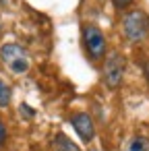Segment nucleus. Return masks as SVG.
Returning a JSON list of instances; mask_svg holds the SVG:
<instances>
[{"label": "nucleus", "mask_w": 149, "mask_h": 151, "mask_svg": "<svg viewBox=\"0 0 149 151\" xmlns=\"http://www.w3.org/2000/svg\"><path fill=\"white\" fill-rule=\"evenodd\" d=\"M112 2H114V6H116L118 11H122V9H126V6L132 2V0H112Z\"/></svg>", "instance_id": "nucleus-9"}, {"label": "nucleus", "mask_w": 149, "mask_h": 151, "mask_svg": "<svg viewBox=\"0 0 149 151\" xmlns=\"http://www.w3.org/2000/svg\"><path fill=\"white\" fill-rule=\"evenodd\" d=\"M122 29L130 42H139L149 31V17L145 15V11H130L122 19Z\"/></svg>", "instance_id": "nucleus-2"}, {"label": "nucleus", "mask_w": 149, "mask_h": 151, "mask_svg": "<svg viewBox=\"0 0 149 151\" xmlns=\"http://www.w3.org/2000/svg\"><path fill=\"white\" fill-rule=\"evenodd\" d=\"M4 141H6V126H4L2 120H0V147L4 145Z\"/></svg>", "instance_id": "nucleus-10"}, {"label": "nucleus", "mask_w": 149, "mask_h": 151, "mask_svg": "<svg viewBox=\"0 0 149 151\" xmlns=\"http://www.w3.org/2000/svg\"><path fill=\"white\" fill-rule=\"evenodd\" d=\"M0 60H2L4 66L15 75H23L31 66V56L19 44H4L0 48Z\"/></svg>", "instance_id": "nucleus-1"}, {"label": "nucleus", "mask_w": 149, "mask_h": 151, "mask_svg": "<svg viewBox=\"0 0 149 151\" xmlns=\"http://www.w3.org/2000/svg\"><path fill=\"white\" fill-rule=\"evenodd\" d=\"M124 151H149V139L147 137H132L128 143H126V147H124Z\"/></svg>", "instance_id": "nucleus-7"}, {"label": "nucleus", "mask_w": 149, "mask_h": 151, "mask_svg": "<svg viewBox=\"0 0 149 151\" xmlns=\"http://www.w3.org/2000/svg\"><path fill=\"white\" fill-rule=\"evenodd\" d=\"M83 42H85L87 54L93 60L104 58V54H106V37L95 25H83Z\"/></svg>", "instance_id": "nucleus-4"}, {"label": "nucleus", "mask_w": 149, "mask_h": 151, "mask_svg": "<svg viewBox=\"0 0 149 151\" xmlns=\"http://www.w3.org/2000/svg\"><path fill=\"white\" fill-rule=\"evenodd\" d=\"M124 68H126V58L120 52H112L106 62H104V83L110 89H116L122 83L124 77Z\"/></svg>", "instance_id": "nucleus-3"}, {"label": "nucleus", "mask_w": 149, "mask_h": 151, "mask_svg": "<svg viewBox=\"0 0 149 151\" xmlns=\"http://www.w3.org/2000/svg\"><path fill=\"white\" fill-rule=\"evenodd\" d=\"M11 97H13V89L9 83H4L0 79V108H6L11 104Z\"/></svg>", "instance_id": "nucleus-8"}, {"label": "nucleus", "mask_w": 149, "mask_h": 151, "mask_svg": "<svg viewBox=\"0 0 149 151\" xmlns=\"http://www.w3.org/2000/svg\"><path fill=\"white\" fill-rule=\"evenodd\" d=\"M54 149H56V151H81V149H79L66 134H62V132L54 137Z\"/></svg>", "instance_id": "nucleus-6"}, {"label": "nucleus", "mask_w": 149, "mask_h": 151, "mask_svg": "<svg viewBox=\"0 0 149 151\" xmlns=\"http://www.w3.org/2000/svg\"><path fill=\"white\" fill-rule=\"evenodd\" d=\"M71 122H73V126H75L77 134H79L85 143H89V141L95 137V126H93V120H91V116H89V114L79 112V114H75V116L71 118Z\"/></svg>", "instance_id": "nucleus-5"}]
</instances>
